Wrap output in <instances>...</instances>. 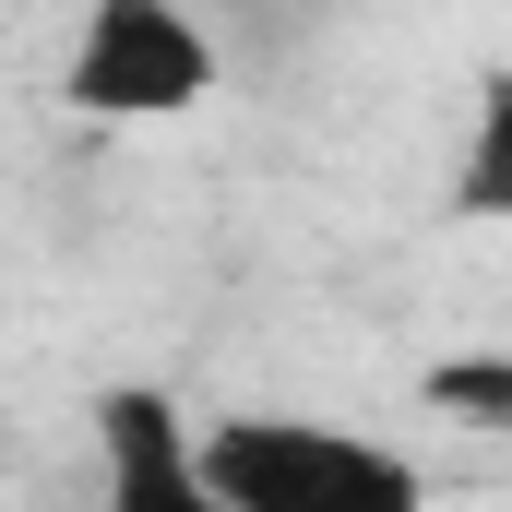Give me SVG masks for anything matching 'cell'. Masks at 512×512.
<instances>
[{
	"label": "cell",
	"mask_w": 512,
	"mask_h": 512,
	"mask_svg": "<svg viewBox=\"0 0 512 512\" xmlns=\"http://www.w3.org/2000/svg\"><path fill=\"white\" fill-rule=\"evenodd\" d=\"M203 501L215 512H417L429 477L334 417H203L191 429Z\"/></svg>",
	"instance_id": "6da1fadb"
},
{
	"label": "cell",
	"mask_w": 512,
	"mask_h": 512,
	"mask_svg": "<svg viewBox=\"0 0 512 512\" xmlns=\"http://www.w3.org/2000/svg\"><path fill=\"white\" fill-rule=\"evenodd\" d=\"M227 96V36L191 12V0H84L72 36H60V108L72 120H191Z\"/></svg>",
	"instance_id": "7a4b0ae2"
},
{
	"label": "cell",
	"mask_w": 512,
	"mask_h": 512,
	"mask_svg": "<svg viewBox=\"0 0 512 512\" xmlns=\"http://www.w3.org/2000/svg\"><path fill=\"white\" fill-rule=\"evenodd\" d=\"M96 489L120 512H215L203 501V465H191V417L167 393H96Z\"/></svg>",
	"instance_id": "3957f363"
},
{
	"label": "cell",
	"mask_w": 512,
	"mask_h": 512,
	"mask_svg": "<svg viewBox=\"0 0 512 512\" xmlns=\"http://www.w3.org/2000/svg\"><path fill=\"white\" fill-rule=\"evenodd\" d=\"M453 215H465V227H512V60H489V72H477V96H465Z\"/></svg>",
	"instance_id": "277c9868"
},
{
	"label": "cell",
	"mask_w": 512,
	"mask_h": 512,
	"mask_svg": "<svg viewBox=\"0 0 512 512\" xmlns=\"http://www.w3.org/2000/svg\"><path fill=\"white\" fill-rule=\"evenodd\" d=\"M417 405L477 417V429H512V358H441V370H417Z\"/></svg>",
	"instance_id": "5b68a950"
}]
</instances>
